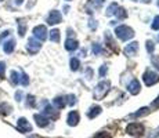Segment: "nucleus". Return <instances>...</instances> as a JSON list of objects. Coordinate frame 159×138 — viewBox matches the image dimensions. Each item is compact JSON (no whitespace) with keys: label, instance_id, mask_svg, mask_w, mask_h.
Wrapping results in <instances>:
<instances>
[{"label":"nucleus","instance_id":"1","mask_svg":"<svg viewBox=\"0 0 159 138\" xmlns=\"http://www.w3.org/2000/svg\"><path fill=\"white\" fill-rule=\"evenodd\" d=\"M115 35H116V38H119L120 40H129V39H131L134 36V32L131 28L126 26V25H120L115 29Z\"/></svg>","mask_w":159,"mask_h":138},{"label":"nucleus","instance_id":"2","mask_svg":"<svg viewBox=\"0 0 159 138\" xmlns=\"http://www.w3.org/2000/svg\"><path fill=\"white\" fill-rule=\"evenodd\" d=\"M126 131H127V134H130L133 137H140L144 134V126L140 123H130L126 127Z\"/></svg>","mask_w":159,"mask_h":138},{"label":"nucleus","instance_id":"3","mask_svg":"<svg viewBox=\"0 0 159 138\" xmlns=\"http://www.w3.org/2000/svg\"><path fill=\"white\" fill-rule=\"evenodd\" d=\"M108 88H109V82H101L98 83V86L96 87V91H94V97L96 98H102L108 93Z\"/></svg>","mask_w":159,"mask_h":138},{"label":"nucleus","instance_id":"4","mask_svg":"<svg viewBox=\"0 0 159 138\" xmlns=\"http://www.w3.org/2000/svg\"><path fill=\"white\" fill-rule=\"evenodd\" d=\"M33 36H35V39H38V40L43 42L47 39V29H46L44 25H38L33 28Z\"/></svg>","mask_w":159,"mask_h":138},{"label":"nucleus","instance_id":"5","mask_svg":"<svg viewBox=\"0 0 159 138\" xmlns=\"http://www.w3.org/2000/svg\"><path fill=\"white\" fill-rule=\"evenodd\" d=\"M143 79H144L147 86H154V84H157V83L159 82V75L158 73H155V72L148 70V72H145L144 75H143Z\"/></svg>","mask_w":159,"mask_h":138},{"label":"nucleus","instance_id":"6","mask_svg":"<svg viewBox=\"0 0 159 138\" xmlns=\"http://www.w3.org/2000/svg\"><path fill=\"white\" fill-rule=\"evenodd\" d=\"M40 47H42L40 40H36L35 38H30L28 40V44H26V50L29 51V54H36L40 50Z\"/></svg>","mask_w":159,"mask_h":138},{"label":"nucleus","instance_id":"7","mask_svg":"<svg viewBox=\"0 0 159 138\" xmlns=\"http://www.w3.org/2000/svg\"><path fill=\"white\" fill-rule=\"evenodd\" d=\"M17 128H18V131H21V133H29V131H32V126L29 124V122L26 120L25 118H20V119H18Z\"/></svg>","mask_w":159,"mask_h":138},{"label":"nucleus","instance_id":"8","mask_svg":"<svg viewBox=\"0 0 159 138\" xmlns=\"http://www.w3.org/2000/svg\"><path fill=\"white\" fill-rule=\"evenodd\" d=\"M61 21H62V15H61L60 11H57V10H53L47 17L48 25H57V24H60Z\"/></svg>","mask_w":159,"mask_h":138},{"label":"nucleus","instance_id":"9","mask_svg":"<svg viewBox=\"0 0 159 138\" xmlns=\"http://www.w3.org/2000/svg\"><path fill=\"white\" fill-rule=\"evenodd\" d=\"M43 115H44V116H47L48 119H50V118H53V119H57V116H58V112L56 110V108H53V106L50 105V104L44 102Z\"/></svg>","mask_w":159,"mask_h":138},{"label":"nucleus","instance_id":"10","mask_svg":"<svg viewBox=\"0 0 159 138\" xmlns=\"http://www.w3.org/2000/svg\"><path fill=\"white\" fill-rule=\"evenodd\" d=\"M33 119H35L36 124H38L39 127H46V126L48 124V122H50V119H48L47 116H44L43 113H36V115L33 116Z\"/></svg>","mask_w":159,"mask_h":138},{"label":"nucleus","instance_id":"11","mask_svg":"<svg viewBox=\"0 0 159 138\" xmlns=\"http://www.w3.org/2000/svg\"><path fill=\"white\" fill-rule=\"evenodd\" d=\"M127 90H129V93H131L133 96H136V94L140 93V90H141V86H140V82L137 80V79H134V80L130 82L129 87H127Z\"/></svg>","mask_w":159,"mask_h":138},{"label":"nucleus","instance_id":"12","mask_svg":"<svg viewBox=\"0 0 159 138\" xmlns=\"http://www.w3.org/2000/svg\"><path fill=\"white\" fill-rule=\"evenodd\" d=\"M137 50H139V43L133 42V43H130V44L126 46V48H125V53H126V55H130V57H133V55H136Z\"/></svg>","mask_w":159,"mask_h":138},{"label":"nucleus","instance_id":"13","mask_svg":"<svg viewBox=\"0 0 159 138\" xmlns=\"http://www.w3.org/2000/svg\"><path fill=\"white\" fill-rule=\"evenodd\" d=\"M66 122H68L69 126H76V124L79 123V113L76 112V110H72V112H69Z\"/></svg>","mask_w":159,"mask_h":138},{"label":"nucleus","instance_id":"14","mask_svg":"<svg viewBox=\"0 0 159 138\" xmlns=\"http://www.w3.org/2000/svg\"><path fill=\"white\" fill-rule=\"evenodd\" d=\"M14 48H15V40L14 39H10V40L4 42V44H3V50H4V53H7V54L13 53Z\"/></svg>","mask_w":159,"mask_h":138},{"label":"nucleus","instance_id":"15","mask_svg":"<svg viewBox=\"0 0 159 138\" xmlns=\"http://www.w3.org/2000/svg\"><path fill=\"white\" fill-rule=\"evenodd\" d=\"M53 102H54V105H56L57 109H62L64 106L66 105V97H56Z\"/></svg>","mask_w":159,"mask_h":138},{"label":"nucleus","instance_id":"16","mask_svg":"<svg viewBox=\"0 0 159 138\" xmlns=\"http://www.w3.org/2000/svg\"><path fill=\"white\" fill-rule=\"evenodd\" d=\"M100 113H101V106H98V105H94V106H91L90 110L87 112V116L90 119H94L96 116H98Z\"/></svg>","mask_w":159,"mask_h":138},{"label":"nucleus","instance_id":"17","mask_svg":"<svg viewBox=\"0 0 159 138\" xmlns=\"http://www.w3.org/2000/svg\"><path fill=\"white\" fill-rule=\"evenodd\" d=\"M105 40H107V44H108V47L111 48V50H114V53H118L119 48L115 46V42L112 40V38H111V35H109V32L105 33Z\"/></svg>","mask_w":159,"mask_h":138},{"label":"nucleus","instance_id":"18","mask_svg":"<svg viewBox=\"0 0 159 138\" xmlns=\"http://www.w3.org/2000/svg\"><path fill=\"white\" fill-rule=\"evenodd\" d=\"M151 112V106H145V108H141L139 109V112L133 113V115H130V118H140V116H144V115H148V113Z\"/></svg>","mask_w":159,"mask_h":138},{"label":"nucleus","instance_id":"19","mask_svg":"<svg viewBox=\"0 0 159 138\" xmlns=\"http://www.w3.org/2000/svg\"><path fill=\"white\" fill-rule=\"evenodd\" d=\"M65 48H66V50H69V51L76 50V48H78V42L73 40V39H66V42H65Z\"/></svg>","mask_w":159,"mask_h":138},{"label":"nucleus","instance_id":"20","mask_svg":"<svg viewBox=\"0 0 159 138\" xmlns=\"http://www.w3.org/2000/svg\"><path fill=\"white\" fill-rule=\"evenodd\" d=\"M10 113H11V106L7 102L0 104V115L6 116V115H10Z\"/></svg>","mask_w":159,"mask_h":138},{"label":"nucleus","instance_id":"21","mask_svg":"<svg viewBox=\"0 0 159 138\" xmlns=\"http://www.w3.org/2000/svg\"><path fill=\"white\" fill-rule=\"evenodd\" d=\"M26 32V24L24 20H18V33H20V36H24Z\"/></svg>","mask_w":159,"mask_h":138},{"label":"nucleus","instance_id":"22","mask_svg":"<svg viewBox=\"0 0 159 138\" xmlns=\"http://www.w3.org/2000/svg\"><path fill=\"white\" fill-rule=\"evenodd\" d=\"M50 40L54 42V43H58L60 42V30L58 29H53L50 32Z\"/></svg>","mask_w":159,"mask_h":138},{"label":"nucleus","instance_id":"23","mask_svg":"<svg viewBox=\"0 0 159 138\" xmlns=\"http://www.w3.org/2000/svg\"><path fill=\"white\" fill-rule=\"evenodd\" d=\"M10 78H11V83H13V84H18V83H20V73L15 72V70L11 72Z\"/></svg>","mask_w":159,"mask_h":138},{"label":"nucleus","instance_id":"24","mask_svg":"<svg viewBox=\"0 0 159 138\" xmlns=\"http://www.w3.org/2000/svg\"><path fill=\"white\" fill-rule=\"evenodd\" d=\"M20 83L22 86H28L29 84V78H28V75H26V73H21V75H20Z\"/></svg>","mask_w":159,"mask_h":138},{"label":"nucleus","instance_id":"25","mask_svg":"<svg viewBox=\"0 0 159 138\" xmlns=\"http://www.w3.org/2000/svg\"><path fill=\"white\" fill-rule=\"evenodd\" d=\"M116 10H118V4H116V3H112V4L108 7V10H107V14L112 15V14L116 13Z\"/></svg>","mask_w":159,"mask_h":138},{"label":"nucleus","instance_id":"26","mask_svg":"<svg viewBox=\"0 0 159 138\" xmlns=\"http://www.w3.org/2000/svg\"><path fill=\"white\" fill-rule=\"evenodd\" d=\"M26 105L30 106V108H33V106L36 105V100H35V97H33V96H28V97H26Z\"/></svg>","mask_w":159,"mask_h":138},{"label":"nucleus","instance_id":"27","mask_svg":"<svg viewBox=\"0 0 159 138\" xmlns=\"http://www.w3.org/2000/svg\"><path fill=\"white\" fill-rule=\"evenodd\" d=\"M115 14H116V17L120 18V20H122V18H126V17H127V13H126V11H125L123 8H119V7H118V10H116Z\"/></svg>","mask_w":159,"mask_h":138},{"label":"nucleus","instance_id":"28","mask_svg":"<svg viewBox=\"0 0 159 138\" xmlns=\"http://www.w3.org/2000/svg\"><path fill=\"white\" fill-rule=\"evenodd\" d=\"M71 69L72 70H78L79 69V60L78 58H72L71 60Z\"/></svg>","mask_w":159,"mask_h":138},{"label":"nucleus","instance_id":"29","mask_svg":"<svg viewBox=\"0 0 159 138\" xmlns=\"http://www.w3.org/2000/svg\"><path fill=\"white\" fill-rule=\"evenodd\" d=\"M101 51H102L101 46H100L98 43H94V44H93V53L96 54V55H98L100 53H101Z\"/></svg>","mask_w":159,"mask_h":138},{"label":"nucleus","instance_id":"30","mask_svg":"<svg viewBox=\"0 0 159 138\" xmlns=\"http://www.w3.org/2000/svg\"><path fill=\"white\" fill-rule=\"evenodd\" d=\"M66 104H69V105H75L76 104V97L75 96H66Z\"/></svg>","mask_w":159,"mask_h":138},{"label":"nucleus","instance_id":"31","mask_svg":"<svg viewBox=\"0 0 159 138\" xmlns=\"http://www.w3.org/2000/svg\"><path fill=\"white\" fill-rule=\"evenodd\" d=\"M154 50H155V44H154V42L148 40V42H147V51H148V53H152Z\"/></svg>","mask_w":159,"mask_h":138},{"label":"nucleus","instance_id":"32","mask_svg":"<svg viewBox=\"0 0 159 138\" xmlns=\"http://www.w3.org/2000/svg\"><path fill=\"white\" fill-rule=\"evenodd\" d=\"M93 138H111V136H109V134H107L105 131H100V133H97Z\"/></svg>","mask_w":159,"mask_h":138},{"label":"nucleus","instance_id":"33","mask_svg":"<svg viewBox=\"0 0 159 138\" xmlns=\"http://www.w3.org/2000/svg\"><path fill=\"white\" fill-rule=\"evenodd\" d=\"M152 65L159 70V55H154V57H152Z\"/></svg>","mask_w":159,"mask_h":138},{"label":"nucleus","instance_id":"34","mask_svg":"<svg viewBox=\"0 0 159 138\" xmlns=\"http://www.w3.org/2000/svg\"><path fill=\"white\" fill-rule=\"evenodd\" d=\"M4 72H6V64L0 62V78H4Z\"/></svg>","mask_w":159,"mask_h":138},{"label":"nucleus","instance_id":"35","mask_svg":"<svg viewBox=\"0 0 159 138\" xmlns=\"http://www.w3.org/2000/svg\"><path fill=\"white\" fill-rule=\"evenodd\" d=\"M152 29H159V15L158 17H155L154 24H152Z\"/></svg>","mask_w":159,"mask_h":138},{"label":"nucleus","instance_id":"36","mask_svg":"<svg viewBox=\"0 0 159 138\" xmlns=\"http://www.w3.org/2000/svg\"><path fill=\"white\" fill-rule=\"evenodd\" d=\"M107 70H108V68H107L105 65H102V66H101V69H100V76H101V78H102V76H105Z\"/></svg>","mask_w":159,"mask_h":138},{"label":"nucleus","instance_id":"37","mask_svg":"<svg viewBox=\"0 0 159 138\" xmlns=\"http://www.w3.org/2000/svg\"><path fill=\"white\" fill-rule=\"evenodd\" d=\"M8 35H10V30H4V32L2 33V36H0V39H4V38H7Z\"/></svg>","mask_w":159,"mask_h":138},{"label":"nucleus","instance_id":"38","mask_svg":"<svg viewBox=\"0 0 159 138\" xmlns=\"http://www.w3.org/2000/svg\"><path fill=\"white\" fill-rule=\"evenodd\" d=\"M89 22H90V24H89V25H90L91 29H94V28H97V22L94 24V21H93V20H90V21H89Z\"/></svg>","mask_w":159,"mask_h":138},{"label":"nucleus","instance_id":"39","mask_svg":"<svg viewBox=\"0 0 159 138\" xmlns=\"http://www.w3.org/2000/svg\"><path fill=\"white\" fill-rule=\"evenodd\" d=\"M152 106H154V108H159V97H158L157 100L154 101V104H152Z\"/></svg>","mask_w":159,"mask_h":138},{"label":"nucleus","instance_id":"40","mask_svg":"<svg viewBox=\"0 0 159 138\" xmlns=\"http://www.w3.org/2000/svg\"><path fill=\"white\" fill-rule=\"evenodd\" d=\"M158 136H159V128H158V130H155L154 134H152V136H149V138H157Z\"/></svg>","mask_w":159,"mask_h":138},{"label":"nucleus","instance_id":"41","mask_svg":"<svg viewBox=\"0 0 159 138\" xmlns=\"http://www.w3.org/2000/svg\"><path fill=\"white\" fill-rule=\"evenodd\" d=\"M15 98H17V101H21V98H22V93H21V91H18V93L15 94Z\"/></svg>","mask_w":159,"mask_h":138},{"label":"nucleus","instance_id":"42","mask_svg":"<svg viewBox=\"0 0 159 138\" xmlns=\"http://www.w3.org/2000/svg\"><path fill=\"white\" fill-rule=\"evenodd\" d=\"M22 2H24V0H15V3H17V4H22Z\"/></svg>","mask_w":159,"mask_h":138},{"label":"nucleus","instance_id":"43","mask_svg":"<svg viewBox=\"0 0 159 138\" xmlns=\"http://www.w3.org/2000/svg\"><path fill=\"white\" fill-rule=\"evenodd\" d=\"M141 2H144V3H149L151 0H141Z\"/></svg>","mask_w":159,"mask_h":138},{"label":"nucleus","instance_id":"44","mask_svg":"<svg viewBox=\"0 0 159 138\" xmlns=\"http://www.w3.org/2000/svg\"><path fill=\"white\" fill-rule=\"evenodd\" d=\"M29 138H36V137H33V136H32V137H29Z\"/></svg>","mask_w":159,"mask_h":138},{"label":"nucleus","instance_id":"45","mask_svg":"<svg viewBox=\"0 0 159 138\" xmlns=\"http://www.w3.org/2000/svg\"><path fill=\"white\" fill-rule=\"evenodd\" d=\"M0 2H3V0H0Z\"/></svg>","mask_w":159,"mask_h":138},{"label":"nucleus","instance_id":"46","mask_svg":"<svg viewBox=\"0 0 159 138\" xmlns=\"http://www.w3.org/2000/svg\"><path fill=\"white\" fill-rule=\"evenodd\" d=\"M68 2H69V0H68Z\"/></svg>","mask_w":159,"mask_h":138}]
</instances>
